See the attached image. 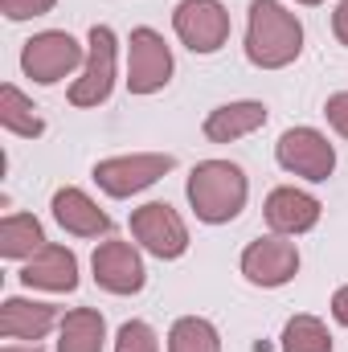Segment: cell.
I'll return each instance as SVG.
<instances>
[{"instance_id": "obj_12", "label": "cell", "mask_w": 348, "mask_h": 352, "mask_svg": "<svg viewBox=\"0 0 348 352\" xmlns=\"http://www.w3.org/2000/svg\"><path fill=\"white\" fill-rule=\"evenodd\" d=\"M25 287H41V291H74L78 287V258L66 246H41L25 270H21Z\"/></svg>"}, {"instance_id": "obj_25", "label": "cell", "mask_w": 348, "mask_h": 352, "mask_svg": "<svg viewBox=\"0 0 348 352\" xmlns=\"http://www.w3.org/2000/svg\"><path fill=\"white\" fill-rule=\"evenodd\" d=\"M332 33H336L340 45H348V0H340L336 12H332Z\"/></svg>"}, {"instance_id": "obj_23", "label": "cell", "mask_w": 348, "mask_h": 352, "mask_svg": "<svg viewBox=\"0 0 348 352\" xmlns=\"http://www.w3.org/2000/svg\"><path fill=\"white\" fill-rule=\"evenodd\" d=\"M58 0H0V12L8 21H29V16H45Z\"/></svg>"}, {"instance_id": "obj_21", "label": "cell", "mask_w": 348, "mask_h": 352, "mask_svg": "<svg viewBox=\"0 0 348 352\" xmlns=\"http://www.w3.org/2000/svg\"><path fill=\"white\" fill-rule=\"evenodd\" d=\"M283 352H332V336L316 316H295L283 328Z\"/></svg>"}, {"instance_id": "obj_19", "label": "cell", "mask_w": 348, "mask_h": 352, "mask_svg": "<svg viewBox=\"0 0 348 352\" xmlns=\"http://www.w3.org/2000/svg\"><path fill=\"white\" fill-rule=\"evenodd\" d=\"M0 127H4V131H12V135H25V140H33V135H41V131H45V123H41L37 107H33L21 90L12 87V82H4V87H0Z\"/></svg>"}, {"instance_id": "obj_13", "label": "cell", "mask_w": 348, "mask_h": 352, "mask_svg": "<svg viewBox=\"0 0 348 352\" xmlns=\"http://www.w3.org/2000/svg\"><path fill=\"white\" fill-rule=\"evenodd\" d=\"M320 221V201L299 188H274L266 197V226L274 234H307Z\"/></svg>"}, {"instance_id": "obj_15", "label": "cell", "mask_w": 348, "mask_h": 352, "mask_svg": "<svg viewBox=\"0 0 348 352\" xmlns=\"http://www.w3.org/2000/svg\"><path fill=\"white\" fill-rule=\"evenodd\" d=\"M54 217L66 234H78V238H98L111 230V217L90 201L83 188H58L54 192Z\"/></svg>"}, {"instance_id": "obj_20", "label": "cell", "mask_w": 348, "mask_h": 352, "mask_svg": "<svg viewBox=\"0 0 348 352\" xmlns=\"http://www.w3.org/2000/svg\"><path fill=\"white\" fill-rule=\"evenodd\" d=\"M168 352H221V336H217V328L209 320L184 316L168 332Z\"/></svg>"}, {"instance_id": "obj_6", "label": "cell", "mask_w": 348, "mask_h": 352, "mask_svg": "<svg viewBox=\"0 0 348 352\" xmlns=\"http://www.w3.org/2000/svg\"><path fill=\"white\" fill-rule=\"evenodd\" d=\"M173 29L193 54H217L230 41V12L221 0H180Z\"/></svg>"}, {"instance_id": "obj_17", "label": "cell", "mask_w": 348, "mask_h": 352, "mask_svg": "<svg viewBox=\"0 0 348 352\" xmlns=\"http://www.w3.org/2000/svg\"><path fill=\"white\" fill-rule=\"evenodd\" d=\"M107 340V320L94 307H74L62 320V336H58V352H102Z\"/></svg>"}, {"instance_id": "obj_10", "label": "cell", "mask_w": 348, "mask_h": 352, "mask_svg": "<svg viewBox=\"0 0 348 352\" xmlns=\"http://www.w3.org/2000/svg\"><path fill=\"white\" fill-rule=\"evenodd\" d=\"M94 283L111 295H135L144 283H148V270H144V258L135 254L131 242H102L94 250Z\"/></svg>"}, {"instance_id": "obj_1", "label": "cell", "mask_w": 348, "mask_h": 352, "mask_svg": "<svg viewBox=\"0 0 348 352\" xmlns=\"http://www.w3.org/2000/svg\"><path fill=\"white\" fill-rule=\"evenodd\" d=\"M303 50V25L279 0H254L246 25V58L259 70H283Z\"/></svg>"}, {"instance_id": "obj_7", "label": "cell", "mask_w": 348, "mask_h": 352, "mask_svg": "<svg viewBox=\"0 0 348 352\" xmlns=\"http://www.w3.org/2000/svg\"><path fill=\"white\" fill-rule=\"evenodd\" d=\"M131 234L135 242L156 254V258H180L188 250V230L168 201H148L131 213Z\"/></svg>"}, {"instance_id": "obj_22", "label": "cell", "mask_w": 348, "mask_h": 352, "mask_svg": "<svg viewBox=\"0 0 348 352\" xmlns=\"http://www.w3.org/2000/svg\"><path fill=\"white\" fill-rule=\"evenodd\" d=\"M115 352H160V340L144 320H127L115 336Z\"/></svg>"}, {"instance_id": "obj_9", "label": "cell", "mask_w": 348, "mask_h": 352, "mask_svg": "<svg viewBox=\"0 0 348 352\" xmlns=\"http://www.w3.org/2000/svg\"><path fill=\"white\" fill-rule=\"evenodd\" d=\"M115 87V33L107 25L90 29V50H87V70L83 78H74L70 87V102L74 107H98L111 98Z\"/></svg>"}, {"instance_id": "obj_28", "label": "cell", "mask_w": 348, "mask_h": 352, "mask_svg": "<svg viewBox=\"0 0 348 352\" xmlns=\"http://www.w3.org/2000/svg\"><path fill=\"white\" fill-rule=\"evenodd\" d=\"M295 4H324V0H295Z\"/></svg>"}, {"instance_id": "obj_11", "label": "cell", "mask_w": 348, "mask_h": 352, "mask_svg": "<svg viewBox=\"0 0 348 352\" xmlns=\"http://www.w3.org/2000/svg\"><path fill=\"white\" fill-rule=\"evenodd\" d=\"M299 270V250L287 238H259L242 250V274L254 287H283Z\"/></svg>"}, {"instance_id": "obj_18", "label": "cell", "mask_w": 348, "mask_h": 352, "mask_svg": "<svg viewBox=\"0 0 348 352\" xmlns=\"http://www.w3.org/2000/svg\"><path fill=\"white\" fill-rule=\"evenodd\" d=\"M41 246H50V242L33 213H8L0 221V254L4 258H33Z\"/></svg>"}, {"instance_id": "obj_2", "label": "cell", "mask_w": 348, "mask_h": 352, "mask_svg": "<svg viewBox=\"0 0 348 352\" xmlns=\"http://www.w3.org/2000/svg\"><path fill=\"white\" fill-rule=\"evenodd\" d=\"M246 192H250L246 173L230 160H201L188 176V205L209 226L234 221L246 209Z\"/></svg>"}, {"instance_id": "obj_27", "label": "cell", "mask_w": 348, "mask_h": 352, "mask_svg": "<svg viewBox=\"0 0 348 352\" xmlns=\"http://www.w3.org/2000/svg\"><path fill=\"white\" fill-rule=\"evenodd\" d=\"M4 352H41L37 344H29V349H17V344H4Z\"/></svg>"}, {"instance_id": "obj_26", "label": "cell", "mask_w": 348, "mask_h": 352, "mask_svg": "<svg viewBox=\"0 0 348 352\" xmlns=\"http://www.w3.org/2000/svg\"><path fill=\"white\" fill-rule=\"evenodd\" d=\"M332 316H336V324L348 328V287H340V291L332 295Z\"/></svg>"}, {"instance_id": "obj_4", "label": "cell", "mask_w": 348, "mask_h": 352, "mask_svg": "<svg viewBox=\"0 0 348 352\" xmlns=\"http://www.w3.org/2000/svg\"><path fill=\"white\" fill-rule=\"evenodd\" d=\"M173 78V50L164 45V37L148 25L131 29L127 41V90L131 94H156L168 87Z\"/></svg>"}, {"instance_id": "obj_5", "label": "cell", "mask_w": 348, "mask_h": 352, "mask_svg": "<svg viewBox=\"0 0 348 352\" xmlns=\"http://www.w3.org/2000/svg\"><path fill=\"white\" fill-rule=\"evenodd\" d=\"M78 62H83V45L70 33H62V29H45V33L29 37L25 50H21V70L33 82H41V87L62 82Z\"/></svg>"}, {"instance_id": "obj_3", "label": "cell", "mask_w": 348, "mask_h": 352, "mask_svg": "<svg viewBox=\"0 0 348 352\" xmlns=\"http://www.w3.org/2000/svg\"><path fill=\"white\" fill-rule=\"evenodd\" d=\"M176 168V156L168 152H135V156H111L94 164V180L107 197H131L156 184L164 173Z\"/></svg>"}, {"instance_id": "obj_24", "label": "cell", "mask_w": 348, "mask_h": 352, "mask_svg": "<svg viewBox=\"0 0 348 352\" xmlns=\"http://www.w3.org/2000/svg\"><path fill=\"white\" fill-rule=\"evenodd\" d=\"M324 115H328V123L340 131L348 140V90H340V94H332L328 102H324Z\"/></svg>"}, {"instance_id": "obj_14", "label": "cell", "mask_w": 348, "mask_h": 352, "mask_svg": "<svg viewBox=\"0 0 348 352\" xmlns=\"http://www.w3.org/2000/svg\"><path fill=\"white\" fill-rule=\"evenodd\" d=\"M58 324L54 303H29V299H4L0 303V336L4 340H41Z\"/></svg>"}, {"instance_id": "obj_8", "label": "cell", "mask_w": 348, "mask_h": 352, "mask_svg": "<svg viewBox=\"0 0 348 352\" xmlns=\"http://www.w3.org/2000/svg\"><path fill=\"white\" fill-rule=\"evenodd\" d=\"M274 156L287 173L303 176V180H328L336 168V152L332 144L316 131V127H291L279 135L274 144Z\"/></svg>"}, {"instance_id": "obj_16", "label": "cell", "mask_w": 348, "mask_h": 352, "mask_svg": "<svg viewBox=\"0 0 348 352\" xmlns=\"http://www.w3.org/2000/svg\"><path fill=\"white\" fill-rule=\"evenodd\" d=\"M262 123H266V107H262V102H254V98H246V102H226V107H217V111L205 119V140H209V144H234V140L259 131Z\"/></svg>"}]
</instances>
